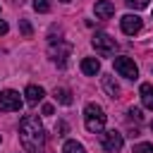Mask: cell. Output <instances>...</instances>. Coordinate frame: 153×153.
<instances>
[{
  "label": "cell",
  "instance_id": "cell-1",
  "mask_svg": "<svg viewBox=\"0 0 153 153\" xmlns=\"http://www.w3.org/2000/svg\"><path fill=\"white\" fill-rule=\"evenodd\" d=\"M19 141L26 153H43L45 151V129L36 115H24L19 122Z\"/></svg>",
  "mask_w": 153,
  "mask_h": 153
},
{
  "label": "cell",
  "instance_id": "cell-2",
  "mask_svg": "<svg viewBox=\"0 0 153 153\" xmlns=\"http://www.w3.org/2000/svg\"><path fill=\"white\" fill-rule=\"evenodd\" d=\"M105 120H108V115L98 103H88L84 108V124L91 134H100L103 127H105Z\"/></svg>",
  "mask_w": 153,
  "mask_h": 153
},
{
  "label": "cell",
  "instance_id": "cell-3",
  "mask_svg": "<svg viewBox=\"0 0 153 153\" xmlns=\"http://www.w3.org/2000/svg\"><path fill=\"white\" fill-rule=\"evenodd\" d=\"M69 53H72V45H69L67 41H62V38L50 41V45H48V55H50V60H53V62H57L60 67H65V65H67Z\"/></svg>",
  "mask_w": 153,
  "mask_h": 153
},
{
  "label": "cell",
  "instance_id": "cell-4",
  "mask_svg": "<svg viewBox=\"0 0 153 153\" xmlns=\"http://www.w3.org/2000/svg\"><path fill=\"white\" fill-rule=\"evenodd\" d=\"M91 45H93V48H96V53H100V55H112V53L117 50V41H115L112 36L103 33V31L93 33V38H91Z\"/></svg>",
  "mask_w": 153,
  "mask_h": 153
},
{
  "label": "cell",
  "instance_id": "cell-5",
  "mask_svg": "<svg viewBox=\"0 0 153 153\" xmlns=\"http://www.w3.org/2000/svg\"><path fill=\"white\" fill-rule=\"evenodd\" d=\"M22 103H24L22 96L17 91H12V88H7V91L0 93V110L2 112H17L22 108Z\"/></svg>",
  "mask_w": 153,
  "mask_h": 153
},
{
  "label": "cell",
  "instance_id": "cell-6",
  "mask_svg": "<svg viewBox=\"0 0 153 153\" xmlns=\"http://www.w3.org/2000/svg\"><path fill=\"white\" fill-rule=\"evenodd\" d=\"M115 72L124 79H136L139 76V67L131 57H115Z\"/></svg>",
  "mask_w": 153,
  "mask_h": 153
},
{
  "label": "cell",
  "instance_id": "cell-7",
  "mask_svg": "<svg viewBox=\"0 0 153 153\" xmlns=\"http://www.w3.org/2000/svg\"><path fill=\"white\" fill-rule=\"evenodd\" d=\"M100 143H103V148H105L108 153H117V151L122 148L124 139H122V134H120V131L110 129V131H103V136H100Z\"/></svg>",
  "mask_w": 153,
  "mask_h": 153
},
{
  "label": "cell",
  "instance_id": "cell-8",
  "mask_svg": "<svg viewBox=\"0 0 153 153\" xmlns=\"http://www.w3.org/2000/svg\"><path fill=\"white\" fill-rule=\"evenodd\" d=\"M120 26H122V31H124L127 36H134V33H139V31H141L143 22H141V17H139V14H124V17L120 19Z\"/></svg>",
  "mask_w": 153,
  "mask_h": 153
},
{
  "label": "cell",
  "instance_id": "cell-9",
  "mask_svg": "<svg viewBox=\"0 0 153 153\" xmlns=\"http://www.w3.org/2000/svg\"><path fill=\"white\" fill-rule=\"evenodd\" d=\"M24 100L29 103V105H38L41 100H43V96H45V91L41 88V86H36V84H29L26 86V91H24Z\"/></svg>",
  "mask_w": 153,
  "mask_h": 153
},
{
  "label": "cell",
  "instance_id": "cell-10",
  "mask_svg": "<svg viewBox=\"0 0 153 153\" xmlns=\"http://www.w3.org/2000/svg\"><path fill=\"white\" fill-rule=\"evenodd\" d=\"M115 14V5L110 0H98L96 2V17L98 19H110Z\"/></svg>",
  "mask_w": 153,
  "mask_h": 153
},
{
  "label": "cell",
  "instance_id": "cell-11",
  "mask_svg": "<svg viewBox=\"0 0 153 153\" xmlns=\"http://www.w3.org/2000/svg\"><path fill=\"white\" fill-rule=\"evenodd\" d=\"M81 72H84L86 76H96V74L100 72V60H96V57H84V60H81Z\"/></svg>",
  "mask_w": 153,
  "mask_h": 153
},
{
  "label": "cell",
  "instance_id": "cell-12",
  "mask_svg": "<svg viewBox=\"0 0 153 153\" xmlns=\"http://www.w3.org/2000/svg\"><path fill=\"white\" fill-rule=\"evenodd\" d=\"M103 88H105V93H108L110 98H120V84L115 81L112 74H105V76H103Z\"/></svg>",
  "mask_w": 153,
  "mask_h": 153
},
{
  "label": "cell",
  "instance_id": "cell-13",
  "mask_svg": "<svg viewBox=\"0 0 153 153\" xmlns=\"http://www.w3.org/2000/svg\"><path fill=\"white\" fill-rule=\"evenodd\" d=\"M139 93H141V103H143V108H148V110L153 112V86H151V84H141Z\"/></svg>",
  "mask_w": 153,
  "mask_h": 153
},
{
  "label": "cell",
  "instance_id": "cell-14",
  "mask_svg": "<svg viewBox=\"0 0 153 153\" xmlns=\"http://www.w3.org/2000/svg\"><path fill=\"white\" fill-rule=\"evenodd\" d=\"M53 98L62 105H72V91L69 88H55L53 91Z\"/></svg>",
  "mask_w": 153,
  "mask_h": 153
},
{
  "label": "cell",
  "instance_id": "cell-15",
  "mask_svg": "<svg viewBox=\"0 0 153 153\" xmlns=\"http://www.w3.org/2000/svg\"><path fill=\"white\" fill-rule=\"evenodd\" d=\"M62 153H86V148L79 143V141H65V146H62Z\"/></svg>",
  "mask_w": 153,
  "mask_h": 153
},
{
  "label": "cell",
  "instance_id": "cell-16",
  "mask_svg": "<svg viewBox=\"0 0 153 153\" xmlns=\"http://www.w3.org/2000/svg\"><path fill=\"white\" fill-rule=\"evenodd\" d=\"M124 5L129 10H143V7H148V0H124Z\"/></svg>",
  "mask_w": 153,
  "mask_h": 153
},
{
  "label": "cell",
  "instance_id": "cell-17",
  "mask_svg": "<svg viewBox=\"0 0 153 153\" xmlns=\"http://www.w3.org/2000/svg\"><path fill=\"white\" fill-rule=\"evenodd\" d=\"M33 10L36 12H48L50 10V0H33Z\"/></svg>",
  "mask_w": 153,
  "mask_h": 153
},
{
  "label": "cell",
  "instance_id": "cell-18",
  "mask_svg": "<svg viewBox=\"0 0 153 153\" xmlns=\"http://www.w3.org/2000/svg\"><path fill=\"white\" fill-rule=\"evenodd\" d=\"M134 153H153V143H136Z\"/></svg>",
  "mask_w": 153,
  "mask_h": 153
},
{
  "label": "cell",
  "instance_id": "cell-19",
  "mask_svg": "<svg viewBox=\"0 0 153 153\" xmlns=\"http://www.w3.org/2000/svg\"><path fill=\"white\" fill-rule=\"evenodd\" d=\"M127 115H129V120H136V122L141 120V110H139V108H129Z\"/></svg>",
  "mask_w": 153,
  "mask_h": 153
},
{
  "label": "cell",
  "instance_id": "cell-20",
  "mask_svg": "<svg viewBox=\"0 0 153 153\" xmlns=\"http://www.w3.org/2000/svg\"><path fill=\"white\" fill-rule=\"evenodd\" d=\"M55 131H60V136H65V131H67V124H65V122H57Z\"/></svg>",
  "mask_w": 153,
  "mask_h": 153
},
{
  "label": "cell",
  "instance_id": "cell-21",
  "mask_svg": "<svg viewBox=\"0 0 153 153\" xmlns=\"http://www.w3.org/2000/svg\"><path fill=\"white\" fill-rule=\"evenodd\" d=\"M22 31H24V36H31V26L26 22H22Z\"/></svg>",
  "mask_w": 153,
  "mask_h": 153
},
{
  "label": "cell",
  "instance_id": "cell-22",
  "mask_svg": "<svg viewBox=\"0 0 153 153\" xmlns=\"http://www.w3.org/2000/svg\"><path fill=\"white\" fill-rule=\"evenodd\" d=\"M7 29H10V26H7V22H0V36H5V33H7Z\"/></svg>",
  "mask_w": 153,
  "mask_h": 153
},
{
  "label": "cell",
  "instance_id": "cell-23",
  "mask_svg": "<svg viewBox=\"0 0 153 153\" xmlns=\"http://www.w3.org/2000/svg\"><path fill=\"white\" fill-rule=\"evenodd\" d=\"M43 115H53V108L50 105H43Z\"/></svg>",
  "mask_w": 153,
  "mask_h": 153
},
{
  "label": "cell",
  "instance_id": "cell-24",
  "mask_svg": "<svg viewBox=\"0 0 153 153\" xmlns=\"http://www.w3.org/2000/svg\"><path fill=\"white\" fill-rule=\"evenodd\" d=\"M151 129H153V122H151Z\"/></svg>",
  "mask_w": 153,
  "mask_h": 153
},
{
  "label": "cell",
  "instance_id": "cell-25",
  "mask_svg": "<svg viewBox=\"0 0 153 153\" xmlns=\"http://www.w3.org/2000/svg\"><path fill=\"white\" fill-rule=\"evenodd\" d=\"M62 2H69V0H62Z\"/></svg>",
  "mask_w": 153,
  "mask_h": 153
},
{
  "label": "cell",
  "instance_id": "cell-26",
  "mask_svg": "<svg viewBox=\"0 0 153 153\" xmlns=\"http://www.w3.org/2000/svg\"><path fill=\"white\" fill-rule=\"evenodd\" d=\"M151 72H153V67H151Z\"/></svg>",
  "mask_w": 153,
  "mask_h": 153
}]
</instances>
